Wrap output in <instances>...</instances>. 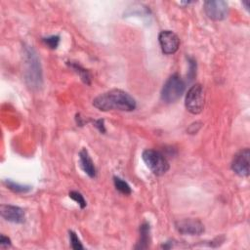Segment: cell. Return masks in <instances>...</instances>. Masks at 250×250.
Here are the masks:
<instances>
[{"instance_id":"cell-16","label":"cell","mask_w":250,"mask_h":250,"mask_svg":"<svg viewBox=\"0 0 250 250\" xmlns=\"http://www.w3.org/2000/svg\"><path fill=\"white\" fill-rule=\"evenodd\" d=\"M69 239H70V242H71V247L74 249V250H80V249H83V246L78 238V236L76 235V233L72 230L69 231Z\"/></svg>"},{"instance_id":"cell-19","label":"cell","mask_w":250,"mask_h":250,"mask_svg":"<svg viewBox=\"0 0 250 250\" xmlns=\"http://www.w3.org/2000/svg\"><path fill=\"white\" fill-rule=\"evenodd\" d=\"M0 245L2 247H7V246H10L11 245V240L9 237L1 234L0 236Z\"/></svg>"},{"instance_id":"cell-12","label":"cell","mask_w":250,"mask_h":250,"mask_svg":"<svg viewBox=\"0 0 250 250\" xmlns=\"http://www.w3.org/2000/svg\"><path fill=\"white\" fill-rule=\"evenodd\" d=\"M149 242V225L144 223L140 228V241L136 248L146 249L148 247Z\"/></svg>"},{"instance_id":"cell-13","label":"cell","mask_w":250,"mask_h":250,"mask_svg":"<svg viewBox=\"0 0 250 250\" xmlns=\"http://www.w3.org/2000/svg\"><path fill=\"white\" fill-rule=\"evenodd\" d=\"M5 185L7 186L8 188H10L11 190L15 191V192H27L31 189V188L29 186H24V185H20L18 183H15L11 180H6L5 181Z\"/></svg>"},{"instance_id":"cell-1","label":"cell","mask_w":250,"mask_h":250,"mask_svg":"<svg viewBox=\"0 0 250 250\" xmlns=\"http://www.w3.org/2000/svg\"><path fill=\"white\" fill-rule=\"evenodd\" d=\"M93 104L100 110H123L132 111L136 108V101L127 92L120 89H112L104 92L93 101Z\"/></svg>"},{"instance_id":"cell-3","label":"cell","mask_w":250,"mask_h":250,"mask_svg":"<svg viewBox=\"0 0 250 250\" xmlns=\"http://www.w3.org/2000/svg\"><path fill=\"white\" fill-rule=\"evenodd\" d=\"M142 157L146 166L156 176L164 175L169 170V163L167 159L157 150L146 149L143 152Z\"/></svg>"},{"instance_id":"cell-20","label":"cell","mask_w":250,"mask_h":250,"mask_svg":"<svg viewBox=\"0 0 250 250\" xmlns=\"http://www.w3.org/2000/svg\"><path fill=\"white\" fill-rule=\"evenodd\" d=\"M95 124H96L95 126L100 130V132H102V133L105 132V129H104V120L99 119V120L95 121Z\"/></svg>"},{"instance_id":"cell-15","label":"cell","mask_w":250,"mask_h":250,"mask_svg":"<svg viewBox=\"0 0 250 250\" xmlns=\"http://www.w3.org/2000/svg\"><path fill=\"white\" fill-rule=\"evenodd\" d=\"M113 182H114V186H115L116 189L119 190L121 193H123V194H130L132 192L130 186L125 181L120 179L119 177H114L113 178Z\"/></svg>"},{"instance_id":"cell-4","label":"cell","mask_w":250,"mask_h":250,"mask_svg":"<svg viewBox=\"0 0 250 250\" xmlns=\"http://www.w3.org/2000/svg\"><path fill=\"white\" fill-rule=\"evenodd\" d=\"M186 108L192 114H198L204 106V93L200 84H194L189 88L186 96Z\"/></svg>"},{"instance_id":"cell-2","label":"cell","mask_w":250,"mask_h":250,"mask_svg":"<svg viewBox=\"0 0 250 250\" xmlns=\"http://www.w3.org/2000/svg\"><path fill=\"white\" fill-rule=\"evenodd\" d=\"M186 85L183 79L178 74H173L163 85L161 91V99L165 103H174L179 100L184 91Z\"/></svg>"},{"instance_id":"cell-8","label":"cell","mask_w":250,"mask_h":250,"mask_svg":"<svg viewBox=\"0 0 250 250\" xmlns=\"http://www.w3.org/2000/svg\"><path fill=\"white\" fill-rule=\"evenodd\" d=\"M159 43L164 54L170 55L177 52L180 46V39L176 33L170 30H163L159 33Z\"/></svg>"},{"instance_id":"cell-17","label":"cell","mask_w":250,"mask_h":250,"mask_svg":"<svg viewBox=\"0 0 250 250\" xmlns=\"http://www.w3.org/2000/svg\"><path fill=\"white\" fill-rule=\"evenodd\" d=\"M69 197L72 198L74 201H76L80 205L81 208H84L86 206V201H85L83 195L80 192L72 190V191L69 192Z\"/></svg>"},{"instance_id":"cell-9","label":"cell","mask_w":250,"mask_h":250,"mask_svg":"<svg viewBox=\"0 0 250 250\" xmlns=\"http://www.w3.org/2000/svg\"><path fill=\"white\" fill-rule=\"evenodd\" d=\"M177 230L182 234L199 235L204 231L203 224L194 219H184L175 223Z\"/></svg>"},{"instance_id":"cell-18","label":"cell","mask_w":250,"mask_h":250,"mask_svg":"<svg viewBox=\"0 0 250 250\" xmlns=\"http://www.w3.org/2000/svg\"><path fill=\"white\" fill-rule=\"evenodd\" d=\"M43 42L49 46L51 49H56L60 43V36L58 35H53V36H50V37H47V38H44L43 39Z\"/></svg>"},{"instance_id":"cell-10","label":"cell","mask_w":250,"mask_h":250,"mask_svg":"<svg viewBox=\"0 0 250 250\" xmlns=\"http://www.w3.org/2000/svg\"><path fill=\"white\" fill-rule=\"evenodd\" d=\"M0 213L3 219L11 223L20 224L24 221V212L18 206L2 204L0 207Z\"/></svg>"},{"instance_id":"cell-11","label":"cell","mask_w":250,"mask_h":250,"mask_svg":"<svg viewBox=\"0 0 250 250\" xmlns=\"http://www.w3.org/2000/svg\"><path fill=\"white\" fill-rule=\"evenodd\" d=\"M79 163L82 170L91 178H94L96 176V168L94 165V162L92 161L88 151L86 148H83L79 152Z\"/></svg>"},{"instance_id":"cell-21","label":"cell","mask_w":250,"mask_h":250,"mask_svg":"<svg viewBox=\"0 0 250 250\" xmlns=\"http://www.w3.org/2000/svg\"><path fill=\"white\" fill-rule=\"evenodd\" d=\"M242 3L245 5L246 9H247V10H249V1H248V0H246V1H243Z\"/></svg>"},{"instance_id":"cell-6","label":"cell","mask_w":250,"mask_h":250,"mask_svg":"<svg viewBox=\"0 0 250 250\" xmlns=\"http://www.w3.org/2000/svg\"><path fill=\"white\" fill-rule=\"evenodd\" d=\"M204 11L209 19L214 21H222L227 18L229 7L226 1L208 0L204 2Z\"/></svg>"},{"instance_id":"cell-7","label":"cell","mask_w":250,"mask_h":250,"mask_svg":"<svg viewBox=\"0 0 250 250\" xmlns=\"http://www.w3.org/2000/svg\"><path fill=\"white\" fill-rule=\"evenodd\" d=\"M249 158L250 151L248 148H244L237 152L231 162L232 171L241 177H247L249 175Z\"/></svg>"},{"instance_id":"cell-14","label":"cell","mask_w":250,"mask_h":250,"mask_svg":"<svg viewBox=\"0 0 250 250\" xmlns=\"http://www.w3.org/2000/svg\"><path fill=\"white\" fill-rule=\"evenodd\" d=\"M69 66H71L81 77V79L86 83V84H90V80H91V76L88 72L87 69L83 68L81 65H79L78 63H75V62H71L69 63Z\"/></svg>"},{"instance_id":"cell-5","label":"cell","mask_w":250,"mask_h":250,"mask_svg":"<svg viewBox=\"0 0 250 250\" xmlns=\"http://www.w3.org/2000/svg\"><path fill=\"white\" fill-rule=\"evenodd\" d=\"M26 55V80L31 87H38L41 84V70L36 54L32 49H25Z\"/></svg>"}]
</instances>
